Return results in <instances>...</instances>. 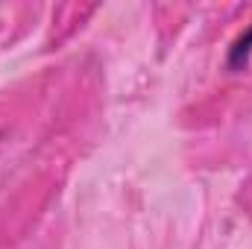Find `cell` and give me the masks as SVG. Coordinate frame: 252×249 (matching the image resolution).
<instances>
[{"label":"cell","mask_w":252,"mask_h":249,"mask_svg":"<svg viewBox=\"0 0 252 249\" xmlns=\"http://www.w3.org/2000/svg\"><path fill=\"white\" fill-rule=\"evenodd\" d=\"M250 53H252V27L232 44V50H229V70H244Z\"/></svg>","instance_id":"obj_1"}]
</instances>
